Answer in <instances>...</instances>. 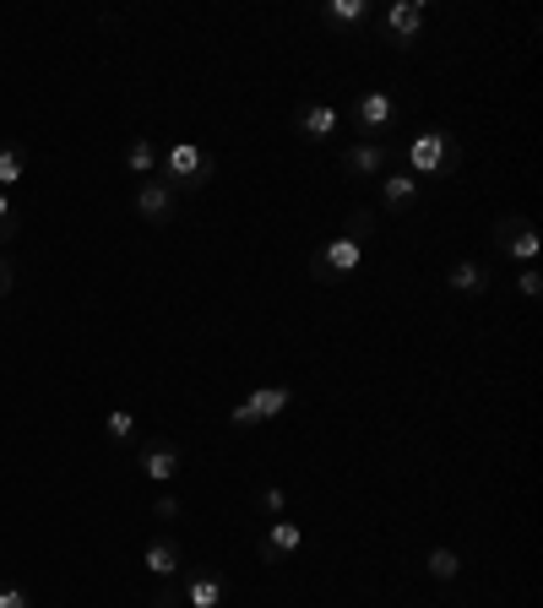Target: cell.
<instances>
[{
    "label": "cell",
    "instance_id": "obj_26",
    "mask_svg": "<svg viewBox=\"0 0 543 608\" xmlns=\"http://www.w3.org/2000/svg\"><path fill=\"white\" fill-rule=\"evenodd\" d=\"M153 516H158V521H174V516H180V500H174V494L164 489V494L153 500Z\"/></svg>",
    "mask_w": 543,
    "mask_h": 608
},
{
    "label": "cell",
    "instance_id": "obj_14",
    "mask_svg": "<svg viewBox=\"0 0 543 608\" xmlns=\"http://www.w3.org/2000/svg\"><path fill=\"white\" fill-rule=\"evenodd\" d=\"M142 570L158 575V581H169V575L180 570V543H174V538H153L147 554H142Z\"/></svg>",
    "mask_w": 543,
    "mask_h": 608
},
{
    "label": "cell",
    "instance_id": "obj_4",
    "mask_svg": "<svg viewBox=\"0 0 543 608\" xmlns=\"http://www.w3.org/2000/svg\"><path fill=\"white\" fill-rule=\"evenodd\" d=\"M294 402V386H283V380H272V386H256L234 413H229V424L234 429H250V424H267V418H277L283 408Z\"/></svg>",
    "mask_w": 543,
    "mask_h": 608
},
{
    "label": "cell",
    "instance_id": "obj_9",
    "mask_svg": "<svg viewBox=\"0 0 543 608\" xmlns=\"http://www.w3.org/2000/svg\"><path fill=\"white\" fill-rule=\"evenodd\" d=\"M137 462H142V478H153V483H164V489L180 478V451H174L169 440H147Z\"/></svg>",
    "mask_w": 543,
    "mask_h": 608
},
{
    "label": "cell",
    "instance_id": "obj_19",
    "mask_svg": "<svg viewBox=\"0 0 543 608\" xmlns=\"http://www.w3.org/2000/svg\"><path fill=\"white\" fill-rule=\"evenodd\" d=\"M424 570H429L435 581H456V575H462V554L440 543V548H429V554H424Z\"/></svg>",
    "mask_w": 543,
    "mask_h": 608
},
{
    "label": "cell",
    "instance_id": "obj_5",
    "mask_svg": "<svg viewBox=\"0 0 543 608\" xmlns=\"http://www.w3.org/2000/svg\"><path fill=\"white\" fill-rule=\"evenodd\" d=\"M359 261H364V245H359V240H348V234H337L332 245H321V250H315V277H321V283L348 277V272H359Z\"/></svg>",
    "mask_w": 543,
    "mask_h": 608
},
{
    "label": "cell",
    "instance_id": "obj_18",
    "mask_svg": "<svg viewBox=\"0 0 543 608\" xmlns=\"http://www.w3.org/2000/svg\"><path fill=\"white\" fill-rule=\"evenodd\" d=\"M445 283H451L456 294H483V288H489V272H483V261H456V267L445 272Z\"/></svg>",
    "mask_w": 543,
    "mask_h": 608
},
{
    "label": "cell",
    "instance_id": "obj_6",
    "mask_svg": "<svg viewBox=\"0 0 543 608\" xmlns=\"http://www.w3.org/2000/svg\"><path fill=\"white\" fill-rule=\"evenodd\" d=\"M424 17H429L424 0H391V7H386V34H391V44L408 50V44L424 34Z\"/></svg>",
    "mask_w": 543,
    "mask_h": 608
},
{
    "label": "cell",
    "instance_id": "obj_7",
    "mask_svg": "<svg viewBox=\"0 0 543 608\" xmlns=\"http://www.w3.org/2000/svg\"><path fill=\"white\" fill-rule=\"evenodd\" d=\"M494 240H500V250H505L510 261H538V250H543L527 218H500V229H494Z\"/></svg>",
    "mask_w": 543,
    "mask_h": 608
},
{
    "label": "cell",
    "instance_id": "obj_17",
    "mask_svg": "<svg viewBox=\"0 0 543 608\" xmlns=\"http://www.w3.org/2000/svg\"><path fill=\"white\" fill-rule=\"evenodd\" d=\"M158 158H164V153H158L153 137H131V147H126V169H131V174L153 180V174H158Z\"/></svg>",
    "mask_w": 543,
    "mask_h": 608
},
{
    "label": "cell",
    "instance_id": "obj_3",
    "mask_svg": "<svg viewBox=\"0 0 543 608\" xmlns=\"http://www.w3.org/2000/svg\"><path fill=\"white\" fill-rule=\"evenodd\" d=\"M391 126H397V99L386 88H370V93L353 99V131H359V142H380V131H391Z\"/></svg>",
    "mask_w": 543,
    "mask_h": 608
},
{
    "label": "cell",
    "instance_id": "obj_11",
    "mask_svg": "<svg viewBox=\"0 0 543 608\" xmlns=\"http://www.w3.org/2000/svg\"><path fill=\"white\" fill-rule=\"evenodd\" d=\"M299 548H305V527L288 521V516H272L267 538H261V559H283V554H299Z\"/></svg>",
    "mask_w": 543,
    "mask_h": 608
},
{
    "label": "cell",
    "instance_id": "obj_13",
    "mask_svg": "<svg viewBox=\"0 0 543 608\" xmlns=\"http://www.w3.org/2000/svg\"><path fill=\"white\" fill-rule=\"evenodd\" d=\"M418 202V180L413 174H380V207L386 212H408Z\"/></svg>",
    "mask_w": 543,
    "mask_h": 608
},
{
    "label": "cell",
    "instance_id": "obj_10",
    "mask_svg": "<svg viewBox=\"0 0 543 608\" xmlns=\"http://www.w3.org/2000/svg\"><path fill=\"white\" fill-rule=\"evenodd\" d=\"M386 142H353L348 147V158H342V169H348V180H380L386 174Z\"/></svg>",
    "mask_w": 543,
    "mask_h": 608
},
{
    "label": "cell",
    "instance_id": "obj_25",
    "mask_svg": "<svg viewBox=\"0 0 543 608\" xmlns=\"http://www.w3.org/2000/svg\"><path fill=\"white\" fill-rule=\"evenodd\" d=\"M261 510H267V516H283V510H288V494H283L277 483H267V489H261Z\"/></svg>",
    "mask_w": 543,
    "mask_h": 608
},
{
    "label": "cell",
    "instance_id": "obj_15",
    "mask_svg": "<svg viewBox=\"0 0 543 608\" xmlns=\"http://www.w3.org/2000/svg\"><path fill=\"white\" fill-rule=\"evenodd\" d=\"M305 142H326V137H337V109L332 104H310L305 115H299V126H294Z\"/></svg>",
    "mask_w": 543,
    "mask_h": 608
},
{
    "label": "cell",
    "instance_id": "obj_21",
    "mask_svg": "<svg viewBox=\"0 0 543 608\" xmlns=\"http://www.w3.org/2000/svg\"><path fill=\"white\" fill-rule=\"evenodd\" d=\"M104 435H109L115 445H131V440H137V413H126V408H115V413L104 418Z\"/></svg>",
    "mask_w": 543,
    "mask_h": 608
},
{
    "label": "cell",
    "instance_id": "obj_28",
    "mask_svg": "<svg viewBox=\"0 0 543 608\" xmlns=\"http://www.w3.org/2000/svg\"><path fill=\"white\" fill-rule=\"evenodd\" d=\"M12 288H17V267H12L7 256H0V299H7Z\"/></svg>",
    "mask_w": 543,
    "mask_h": 608
},
{
    "label": "cell",
    "instance_id": "obj_27",
    "mask_svg": "<svg viewBox=\"0 0 543 608\" xmlns=\"http://www.w3.org/2000/svg\"><path fill=\"white\" fill-rule=\"evenodd\" d=\"M516 288H521V299H538V294H543V277H538V272H532V267H527V272H521V283H516Z\"/></svg>",
    "mask_w": 543,
    "mask_h": 608
},
{
    "label": "cell",
    "instance_id": "obj_1",
    "mask_svg": "<svg viewBox=\"0 0 543 608\" xmlns=\"http://www.w3.org/2000/svg\"><path fill=\"white\" fill-rule=\"evenodd\" d=\"M456 142H451V131L445 126H424L413 142H408V174L413 180H445L451 169H456Z\"/></svg>",
    "mask_w": 543,
    "mask_h": 608
},
{
    "label": "cell",
    "instance_id": "obj_2",
    "mask_svg": "<svg viewBox=\"0 0 543 608\" xmlns=\"http://www.w3.org/2000/svg\"><path fill=\"white\" fill-rule=\"evenodd\" d=\"M212 153L202 147V142H174L164 158H158V180L169 185V191H202L207 180H212Z\"/></svg>",
    "mask_w": 543,
    "mask_h": 608
},
{
    "label": "cell",
    "instance_id": "obj_8",
    "mask_svg": "<svg viewBox=\"0 0 543 608\" xmlns=\"http://www.w3.org/2000/svg\"><path fill=\"white\" fill-rule=\"evenodd\" d=\"M137 218H142V223H169V218H174V191H169L158 174L137 185Z\"/></svg>",
    "mask_w": 543,
    "mask_h": 608
},
{
    "label": "cell",
    "instance_id": "obj_24",
    "mask_svg": "<svg viewBox=\"0 0 543 608\" xmlns=\"http://www.w3.org/2000/svg\"><path fill=\"white\" fill-rule=\"evenodd\" d=\"M0 608H34V592L17 586V581H7V586H0Z\"/></svg>",
    "mask_w": 543,
    "mask_h": 608
},
{
    "label": "cell",
    "instance_id": "obj_23",
    "mask_svg": "<svg viewBox=\"0 0 543 608\" xmlns=\"http://www.w3.org/2000/svg\"><path fill=\"white\" fill-rule=\"evenodd\" d=\"M12 234H17V202H12V191H0V245Z\"/></svg>",
    "mask_w": 543,
    "mask_h": 608
},
{
    "label": "cell",
    "instance_id": "obj_16",
    "mask_svg": "<svg viewBox=\"0 0 543 608\" xmlns=\"http://www.w3.org/2000/svg\"><path fill=\"white\" fill-rule=\"evenodd\" d=\"M321 23L326 28H359V23H370V0H326Z\"/></svg>",
    "mask_w": 543,
    "mask_h": 608
},
{
    "label": "cell",
    "instance_id": "obj_22",
    "mask_svg": "<svg viewBox=\"0 0 543 608\" xmlns=\"http://www.w3.org/2000/svg\"><path fill=\"white\" fill-rule=\"evenodd\" d=\"M375 223H380V218H375V207H359V212H353V218H348V229H342V234H348V240H359V245H364V234H375Z\"/></svg>",
    "mask_w": 543,
    "mask_h": 608
},
{
    "label": "cell",
    "instance_id": "obj_12",
    "mask_svg": "<svg viewBox=\"0 0 543 608\" xmlns=\"http://www.w3.org/2000/svg\"><path fill=\"white\" fill-rule=\"evenodd\" d=\"M223 575L218 570H202V575H191L185 581V608H223Z\"/></svg>",
    "mask_w": 543,
    "mask_h": 608
},
{
    "label": "cell",
    "instance_id": "obj_20",
    "mask_svg": "<svg viewBox=\"0 0 543 608\" xmlns=\"http://www.w3.org/2000/svg\"><path fill=\"white\" fill-rule=\"evenodd\" d=\"M28 180V153L23 147H0V191H12Z\"/></svg>",
    "mask_w": 543,
    "mask_h": 608
}]
</instances>
